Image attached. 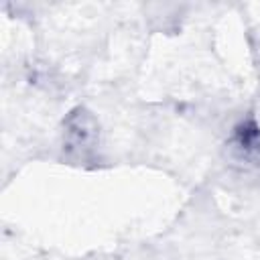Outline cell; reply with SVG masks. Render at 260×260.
<instances>
[{"mask_svg": "<svg viewBox=\"0 0 260 260\" xmlns=\"http://www.w3.org/2000/svg\"><path fill=\"white\" fill-rule=\"evenodd\" d=\"M93 134H95V126L91 118L85 112H75V116L69 120V130H67L69 144L75 148H85L87 144H91Z\"/></svg>", "mask_w": 260, "mask_h": 260, "instance_id": "1", "label": "cell"}]
</instances>
